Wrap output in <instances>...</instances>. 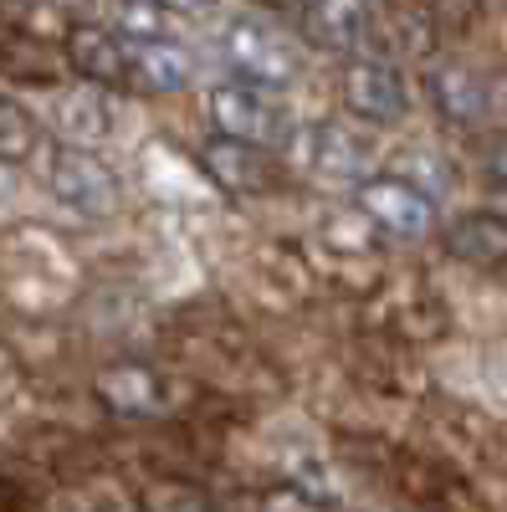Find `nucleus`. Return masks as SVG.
Wrapping results in <instances>:
<instances>
[{
  "label": "nucleus",
  "instance_id": "obj_5",
  "mask_svg": "<svg viewBox=\"0 0 507 512\" xmlns=\"http://www.w3.org/2000/svg\"><path fill=\"white\" fill-rule=\"evenodd\" d=\"M200 169L216 180L226 195L236 200H257V195H272L282 185V164H277V149H262V144H241V139H226V134H210L200 149H195Z\"/></svg>",
  "mask_w": 507,
  "mask_h": 512
},
{
  "label": "nucleus",
  "instance_id": "obj_2",
  "mask_svg": "<svg viewBox=\"0 0 507 512\" xmlns=\"http://www.w3.org/2000/svg\"><path fill=\"white\" fill-rule=\"evenodd\" d=\"M359 216L390 241H426L436 231V200L420 190L410 175H364L354 185Z\"/></svg>",
  "mask_w": 507,
  "mask_h": 512
},
{
  "label": "nucleus",
  "instance_id": "obj_10",
  "mask_svg": "<svg viewBox=\"0 0 507 512\" xmlns=\"http://www.w3.org/2000/svg\"><path fill=\"white\" fill-rule=\"evenodd\" d=\"M441 241L461 267H477V272L507 267V216H497V210H461V216L446 221Z\"/></svg>",
  "mask_w": 507,
  "mask_h": 512
},
{
  "label": "nucleus",
  "instance_id": "obj_22",
  "mask_svg": "<svg viewBox=\"0 0 507 512\" xmlns=\"http://www.w3.org/2000/svg\"><path fill=\"white\" fill-rule=\"evenodd\" d=\"M257 6H267V11H303L308 0H257Z\"/></svg>",
  "mask_w": 507,
  "mask_h": 512
},
{
  "label": "nucleus",
  "instance_id": "obj_20",
  "mask_svg": "<svg viewBox=\"0 0 507 512\" xmlns=\"http://www.w3.org/2000/svg\"><path fill=\"white\" fill-rule=\"evenodd\" d=\"M159 6H164L169 16H210L221 0H159Z\"/></svg>",
  "mask_w": 507,
  "mask_h": 512
},
{
  "label": "nucleus",
  "instance_id": "obj_16",
  "mask_svg": "<svg viewBox=\"0 0 507 512\" xmlns=\"http://www.w3.org/2000/svg\"><path fill=\"white\" fill-rule=\"evenodd\" d=\"M410 11L426 21L436 36H461L482 16V0H410Z\"/></svg>",
  "mask_w": 507,
  "mask_h": 512
},
{
  "label": "nucleus",
  "instance_id": "obj_13",
  "mask_svg": "<svg viewBox=\"0 0 507 512\" xmlns=\"http://www.w3.org/2000/svg\"><path fill=\"white\" fill-rule=\"evenodd\" d=\"M57 139L62 144H77V149H98L108 139V103L93 82H77V88L57 93Z\"/></svg>",
  "mask_w": 507,
  "mask_h": 512
},
{
  "label": "nucleus",
  "instance_id": "obj_4",
  "mask_svg": "<svg viewBox=\"0 0 507 512\" xmlns=\"http://www.w3.org/2000/svg\"><path fill=\"white\" fill-rule=\"evenodd\" d=\"M47 190L62 210L82 221H103L118 205V180L113 169L98 159V149H77V144H57L47 159Z\"/></svg>",
  "mask_w": 507,
  "mask_h": 512
},
{
  "label": "nucleus",
  "instance_id": "obj_11",
  "mask_svg": "<svg viewBox=\"0 0 507 512\" xmlns=\"http://www.w3.org/2000/svg\"><path fill=\"white\" fill-rule=\"evenodd\" d=\"M98 400L113 410V415H129V420H144V415H159L169 405V379L149 364H108L98 374Z\"/></svg>",
  "mask_w": 507,
  "mask_h": 512
},
{
  "label": "nucleus",
  "instance_id": "obj_3",
  "mask_svg": "<svg viewBox=\"0 0 507 512\" xmlns=\"http://www.w3.org/2000/svg\"><path fill=\"white\" fill-rule=\"evenodd\" d=\"M216 47H221V62L231 67V77L267 82V88H282V82L298 77V52H292V41L262 16H226Z\"/></svg>",
  "mask_w": 507,
  "mask_h": 512
},
{
  "label": "nucleus",
  "instance_id": "obj_23",
  "mask_svg": "<svg viewBox=\"0 0 507 512\" xmlns=\"http://www.w3.org/2000/svg\"><path fill=\"white\" fill-rule=\"evenodd\" d=\"M6 36H11V21H6V11H0V47H6Z\"/></svg>",
  "mask_w": 507,
  "mask_h": 512
},
{
  "label": "nucleus",
  "instance_id": "obj_8",
  "mask_svg": "<svg viewBox=\"0 0 507 512\" xmlns=\"http://www.w3.org/2000/svg\"><path fill=\"white\" fill-rule=\"evenodd\" d=\"M62 57L67 67L93 82V88H129V36L113 31V26H98V21H72L67 36H62Z\"/></svg>",
  "mask_w": 507,
  "mask_h": 512
},
{
  "label": "nucleus",
  "instance_id": "obj_9",
  "mask_svg": "<svg viewBox=\"0 0 507 512\" xmlns=\"http://www.w3.org/2000/svg\"><path fill=\"white\" fill-rule=\"evenodd\" d=\"M308 26V41L338 57H359L369 47V26H374V6L369 0H308L298 11Z\"/></svg>",
  "mask_w": 507,
  "mask_h": 512
},
{
  "label": "nucleus",
  "instance_id": "obj_17",
  "mask_svg": "<svg viewBox=\"0 0 507 512\" xmlns=\"http://www.w3.org/2000/svg\"><path fill=\"white\" fill-rule=\"evenodd\" d=\"M108 16H113V31H123L129 41L164 36V6L159 0H108Z\"/></svg>",
  "mask_w": 507,
  "mask_h": 512
},
{
  "label": "nucleus",
  "instance_id": "obj_18",
  "mask_svg": "<svg viewBox=\"0 0 507 512\" xmlns=\"http://www.w3.org/2000/svg\"><path fill=\"white\" fill-rule=\"evenodd\" d=\"M139 512H216L195 482H154L139 492Z\"/></svg>",
  "mask_w": 507,
  "mask_h": 512
},
{
  "label": "nucleus",
  "instance_id": "obj_19",
  "mask_svg": "<svg viewBox=\"0 0 507 512\" xmlns=\"http://www.w3.org/2000/svg\"><path fill=\"white\" fill-rule=\"evenodd\" d=\"M262 512H333V507L318 502V497H308L303 487H277V492L262 497Z\"/></svg>",
  "mask_w": 507,
  "mask_h": 512
},
{
  "label": "nucleus",
  "instance_id": "obj_6",
  "mask_svg": "<svg viewBox=\"0 0 507 512\" xmlns=\"http://www.w3.org/2000/svg\"><path fill=\"white\" fill-rule=\"evenodd\" d=\"M338 93H344V108L359 123H400L410 108V88L405 72L385 57H344V77H338Z\"/></svg>",
  "mask_w": 507,
  "mask_h": 512
},
{
  "label": "nucleus",
  "instance_id": "obj_14",
  "mask_svg": "<svg viewBox=\"0 0 507 512\" xmlns=\"http://www.w3.org/2000/svg\"><path fill=\"white\" fill-rule=\"evenodd\" d=\"M41 154V123L26 103L0 93V164H26Z\"/></svg>",
  "mask_w": 507,
  "mask_h": 512
},
{
  "label": "nucleus",
  "instance_id": "obj_12",
  "mask_svg": "<svg viewBox=\"0 0 507 512\" xmlns=\"http://www.w3.org/2000/svg\"><path fill=\"white\" fill-rule=\"evenodd\" d=\"M190 82V52L175 36H144L129 41V88L149 98H169Z\"/></svg>",
  "mask_w": 507,
  "mask_h": 512
},
{
  "label": "nucleus",
  "instance_id": "obj_15",
  "mask_svg": "<svg viewBox=\"0 0 507 512\" xmlns=\"http://www.w3.org/2000/svg\"><path fill=\"white\" fill-rule=\"evenodd\" d=\"M431 88H436V108H446L451 118H477L482 113V88L461 72V67H441V72H431Z\"/></svg>",
  "mask_w": 507,
  "mask_h": 512
},
{
  "label": "nucleus",
  "instance_id": "obj_1",
  "mask_svg": "<svg viewBox=\"0 0 507 512\" xmlns=\"http://www.w3.org/2000/svg\"><path fill=\"white\" fill-rule=\"evenodd\" d=\"M205 113H210V128H216V134L241 139V144L282 149L292 139V108H287V98L277 88H267V82L226 77V82L210 88Z\"/></svg>",
  "mask_w": 507,
  "mask_h": 512
},
{
  "label": "nucleus",
  "instance_id": "obj_7",
  "mask_svg": "<svg viewBox=\"0 0 507 512\" xmlns=\"http://www.w3.org/2000/svg\"><path fill=\"white\" fill-rule=\"evenodd\" d=\"M298 159L308 169V180L323 185V190H354L369 169H364V139L354 134L349 123L338 118H323V123H308L298 134Z\"/></svg>",
  "mask_w": 507,
  "mask_h": 512
},
{
  "label": "nucleus",
  "instance_id": "obj_21",
  "mask_svg": "<svg viewBox=\"0 0 507 512\" xmlns=\"http://www.w3.org/2000/svg\"><path fill=\"white\" fill-rule=\"evenodd\" d=\"M492 180H497V185H507V139H497V144H492Z\"/></svg>",
  "mask_w": 507,
  "mask_h": 512
}]
</instances>
